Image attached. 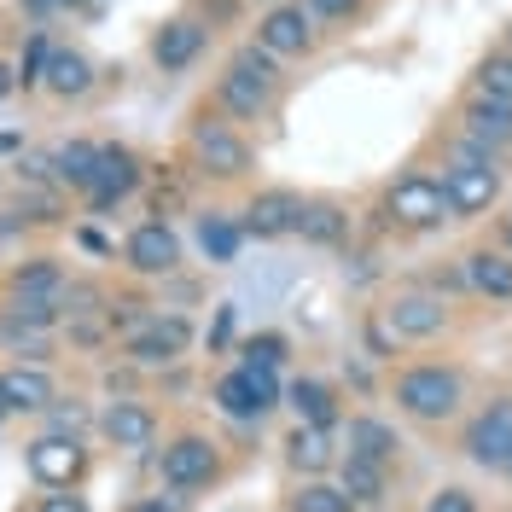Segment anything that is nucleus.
I'll use <instances>...</instances> for the list:
<instances>
[{
  "mask_svg": "<svg viewBox=\"0 0 512 512\" xmlns=\"http://www.w3.org/2000/svg\"><path fill=\"white\" fill-rule=\"evenodd\" d=\"M35 512H94V507H88V495H76V489H47V495L35 501Z\"/></svg>",
  "mask_w": 512,
  "mask_h": 512,
  "instance_id": "58836bf2",
  "label": "nucleus"
},
{
  "mask_svg": "<svg viewBox=\"0 0 512 512\" xmlns=\"http://www.w3.org/2000/svg\"><path fill=\"white\" fill-rule=\"evenodd\" d=\"M507 478H512V460H507Z\"/></svg>",
  "mask_w": 512,
  "mask_h": 512,
  "instance_id": "09e8293b",
  "label": "nucleus"
},
{
  "mask_svg": "<svg viewBox=\"0 0 512 512\" xmlns=\"http://www.w3.org/2000/svg\"><path fill=\"white\" fill-rule=\"evenodd\" d=\"M495 245H501V251L512 256V210H507V216H501V222H495Z\"/></svg>",
  "mask_w": 512,
  "mask_h": 512,
  "instance_id": "37998d69",
  "label": "nucleus"
},
{
  "mask_svg": "<svg viewBox=\"0 0 512 512\" xmlns=\"http://www.w3.org/2000/svg\"><path fill=\"white\" fill-rule=\"evenodd\" d=\"M344 443H350L355 460H373V466H396V460H402V437H396V425H384L379 414H350Z\"/></svg>",
  "mask_w": 512,
  "mask_h": 512,
  "instance_id": "aec40b11",
  "label": "nucleus"
},
{
  "mask_svg": "<svg viewBox=\"0 0 512 512\" xmlns=\"http://www.w3.org/2000/svg\"><path fill=\"white\" fill-rule=\"evenodd\" d=\"M123 268L134 280H169L181 268V239L169 222H140L123 239Z\"/></svg>",
  "mask_w": 512,
  "mask_h": 512,
  "instance_id": "9d476101",
  "label": "nucleus"
},
{
  "mask_svg": "<svg viewBox=\"0 0 512 512\" xmlns=\"http://www.w3.org/2000/svg\"><path fill=\"white\" fill-rule=\"evenodd\" d=\"M460 454H466L472 466H483V472H507V460H512V396H495V402H483L478 414L466 419Z\"/></svg>",
  "mask_w": 512,
  "mask_h": 512,
  "instance_id": "0eeeda50",
  "label": "nucleus"
},
{
  "mask_svg": "<svg viewBox=\"0 0 512 512\" xmlns=\"http://www.w3.org/2000/svg\"><path fill=\"white\" fill-rule=\"evenodd\" d=\"M24 146V134H0V152H18Z\"/></svg>",
  "mask_w": 512,
  "mask_h": 512,
  "instance_id": "a18cd8bd",
  "label": "nucleus"
},
{
  "mask_svg": "<svg viewBox=\"0 0 512 512\" xmlns=\"http://www.w3.org/2000/svg\"><path fill=\"white\" fill-rule=\"evenodd\" d=\"M239 245H245V227L233 222V216H198V251L210 256L216 268L239 262Z\"/></svg>",
  "mask_w": 512,
  "mask_h": 512,
  "instance_id": "cd10ccee",
  "label": "nucleus"
},
{
  "mask_svg": "<svg viewBox=\"0 0 512 512\" xmlns=\"http://www.w3.org/2000/svg\"><path fill=\"white\" fill-rule=\"evenodd\" d=\"M64 268L53 256H30V262H18L12 274H6V297H41V303H64Z\"/></svg>",
  "mask_w": 512,
  "mask_h": 512,
  "instance_id": "b1692460",
  "label": "nucleus"
},
{
  "mask_svg": "<svg viewBox=\"0 0 512 512\" xmlns=\"http://www.w3.org/2000/svg\"><path fill=\"white\" fill-rule=\"evenodd\" d=\"M460 274H466V291H478L489 303H512V256L501 245H478V251L460 256Z\"/></svg>",
  "mask_w": 512,
  "mask_h": 512,
  "instance_id": "a211bd4d",
  "label": "nucleus"
},
{
  "mask_svg": "<svg viewBox=\"0 0 512 512\" xmlns=\"http://www.w3.org/2000/svg\"><path fill=\"white\" fill-rule=\"evenodd\" d=\"M390 396L419 425H448L460 414V402H466V373L448 367V361H414V367H402L390 379Z\"/></svg>",
  "mask_w": 512,
  "mask_h": 512,
  "instance_id": "f257e3e1",
  "label": "nucleus"
},
{
  "mask_svg": "<svg viewBox=\"0 0 512 512\" xmlns=\"http://www.w3.org/2000/svg\"><path fill=\"white\" fill-rule=\"evenodd\" d=\"M187 152H192V163H198V175H210V181H245L256 169L251 140L227 123L222 111H198V117H192Z\"/></svg>",
  "mask_w": 512,
  "mask_h": 512,
  "instance_id": "7ed1b4c3",
  "label": "nucleus"
},
{
  "mask_svg": "<svg viewBox=\"0 0 512 512\" xmlns=\"http://www.w3.org/2000/svg\"><path fill=\"white\" fill-rule=\"evenodd\" d=\"M425 512H478V495L460 489V483H448V489H437V495L425 501Z\"/></svg>",
  "mask_w": 512,
  "mask_h": 512,
  "instance_id": "e433bc0d",
  "label": "nucleus"
},
{
  "mask_svg": "<svg viewBox=\"0 0 512 512\" xmlns=\"http://www.w3.org/2000/svg\"><path fill=\"white\" fill-rule=\"evenodd\" d=\"M70 6H76V0H24L30 18H53V12H70Z\"/></svg>",
  "mask_w": 512,
  "mask_h": 512,
  "instance_id": "a19ab883",
  "label": "nucleus"
},
{
  "mask_svg": "<svg viewBox=\"0 0 512 512\" xmlns=\"http://www.w3.org/2000/svg\"><path fill=\"white\" fill-rule=\"evenodd\" d=\"M47 175H53V187L88 198V187H94V175H99V140H64V146H53Z\"/></svg>",
  "mask_w": 512,
  "mask_h": 512,
  "instance_id": "4be33fe9",
  "label": "nucleus"
},
{
  "mask_svg": "<svg viewBox=\"0 0 512 512\" xmlns=\"http://www.w3.org/2000/svg\"><path fill=\"white\" fill-rule=\"evenodd\" d=\"M94 82H99V70L94 59L82 53V47H53V64H47V94L53 99H88L94 94Z\"/></svg>",
  "mask_w": 512,
  "mask_h": 512,
  "instance_id": "5701e85b",
  "label": "nucleus"
},
{
  "mask_svg": "<svg viewBox=\"0 0 512 512\" xmlns=\"http://www.w3.org/2000/svg\"><path fill=\"white\" fill-rule=\"evenodd\" d=\"M24 466H30V478L41 489H76V483L88 478V448H82V437H47L41 431L24 448Z\"/></svg>",
  "mask_w": 512,
  "mask_h": 512,
  "instance_id": "1a4fd4ad",
  "label": "nucleus"
},
{
  "mask_svg": "<svg viewBox=\"0 0 512 512\" xmlns=\"http://www.w3.org/2000/svg\"><path fill=\"white\" fill-rule=\"evenodd\" d=\"M507 210H512V204H507Z\"/></svg>",
  "mask_w": 512,
  "mask_h": 512,
  "instance_id": "8fccbe9b",
  "label": "nucleus"
},
{
  "mask_svg": "<svg viewBox=\"0 0 512 512\" xmlns=\"http://www.w3.org/2000/svg\"><path fill=\"white\" fill-rule=\"evenodd\" d=\"M227 338H233V309L216 315V332H210V350H227Z\"/></svg>",
  "mask_w": 512,
  "mask_h": 512,
  "instance_id": "79ce46f5",
  "label": "nucleus"
},
{
  "mask_svg": "<svg viewBox=\"0 0 512 512\" xmlns=\"http://www.w3.org/2000/svg\"><path fill=\"white\" fill-rule=\"evenodd\" d=\"M53 47H59V41H53L47 30H30V47H24V59L12 64V70H18V88H24V94L47 82V64H53Z\"/></svg>",
  "mask_w": 512,
  "mask_h": 512,
  "instance_id": "2f4dec72",
  "label": "nucleus"
},
{
  "mask_svg": "<svg viewBox=\"0 0 512 512\" xmlns=\"http://www.w3.org/2000/svg\"><path fill=\"white\" fill-rule=\"evenodd\" d=\"M501 47H507V53H512V18H507V30H501Z\"/></svg>",
  "mask_w": 512,
  "mask_h": 512,
  "instance_id": "de8ad7c7",
  "label": "nucleus"
},
{
  "mask_svg": "<svg viewBox=\"0 0 512 512\" xmlns=\"http://www.w3.org/2000/svg\"><path fill=\"white\" fill-rule=\"evenodd\" d=\"M280 94V82H268V76H251V70H239V64H227L222 82H216V111L233 117V123H262L268 117V105Z\"/></svg>",
  "mask_w": 512,
  "mask_h": 512,
  "instance_id": "4468645a",
  "label": "nucleus"
},
{
  "mask_svg": "<svg viewBox=\"0 0 512 512\" xmlns=\"http://www.w3.org/2000/svg\"><path fill=\"white\" fill-rule=\"evenodd\" d=\"M6 384V402H12V414H47L53 402H59V384L47 367H30V361H18V367H6L0 373Z\"/></svg>",
  "mask_w": 512,
  "mask_h": 512,
  "instance_id": "412c9836",
  "label": "nucleus"
},
{
  "mask_svg": "<svg viewBox=\"0 0 512 512\" xmlns=\"http://www.w3.org/2000/svg\"><path fill=\"white\" fill-rule=\"evenodd\" d=\"M6 419H12V402H6V384H0V425H6Z\"/></svg>",
  "mask_w": 512,
  "mask_h": 512,
  "instance_id": "49530a36",
  "label": "nucleus"
},
{
  "mask_svg": "<svg viewBox=\"0 0 512 512\" xmlns=\"http://www.w3.org/2000/svg\"><path fill=\"white\" fill-rule=\"evenodd\" d=\"M262 53H274V59H309L320 47V30H315V12L303 6V0H274V6H262V18H256V35H251Z\"/></svg>",
  "mask_w": 512,
  "mask_h": 512,
  "instance_id": "39448f33",
  "label": "nucleus"
},
{
  "mask_svg": "<svg viewBox=\"0 0 512 512\" xmlns=\"http://www.w3.org/2000/svg\"><path fill=\"white\" fill-rule=\"evenodd\" d=\"M379 210H384V222L396 227V233H437L443 222H454L443 175H431V169H402V175L384 187Z\"/></svg>",
  "mask_w": 512,
  "mask_h": 512,
  "instance_id": "f03ea898",
  "label": "nucleus"
},
{
  "mask_svg": "<svg viewBox=\"0 0 512 512\" xmlns=\"http://www.w3.org/2000/svg\"><path fill=\"white\" fill-rule=\"evenodd\" d=\"M286 460L291 472H303V478H320L338 454H332V431H315V425H297L286 437Z\"/></svg>",
  "mask_w": 512,
  "mask_h": 512,
  "instance_id": "bb28decb",
  "label": "nucleus"
},
{
  "mask_svg": "<svg viewBox=\"0 0 512 512\" xmlns=\"http://www.w3.org/2000/svg\"><path fill=\"white\" fill-rule=\"evenodd\" d=\"M472 88L489 99H507L512 105V53L507 47H495V53H483L478 70H472Z\"/></svg>",
  "mask_w": 512,
  "mask_h": 512,
  "instance_id": "7c9ffc66",
  "label": "nucleus"
},
{
  "mask_svg": "<svg viewBox=\"0 0 512 512\" xmlns=\"http://www.w3.org/2000/svg\"><path fill=\"white\" fill-rule=\"evenodd\" d=\"M99 437L111 448H128V454H146L158 443V408L134 402V396H117L105 414H99Z\"/></svg>",
  "mask_w": 512,
  "mask_h": 512,
  "instance_id": "f3484780",
  "label": "nucleus"
},
{
  "mask_svg": "<svg viewBox=\"0 0 512 512\" xmlns=\"http://www.w3.org/2000/svg\"><path fill=\"white\" fill-rule=\"evenodd\" d=\"M379 315L402 344H425V338H443L448 332V303L437 291H396Z\"/></svg>",
  "mask_w": 512,
  "mask_h": 512,
  "instance_id": "9b49d317",
  "label": "nucleus"
},
{
  "mask_svg": "<svg viewBox=\"0 0 512 512\" xmlns=\"http://www.w3.org/2000/svg\"><path fill=\"white\" fill-rule=\"evenodd\" d=\"M396 344H402V338H396V332L384 326V315H373V320H367V355H379V361H390V355H396Z\"/></svg>",
  "mask_w": 512,
  "mask_h": 512,
  "instance_id": "ea45409f",
  "label": "nucleus"
},
{
  "mask_svg": "<svg viewBox=\"0 0 512 512\" xmlns=\"http://www.w3.org/2000/svg\"><path fill=\"white\" fill-rule=\"evenodd\" d=\"M501 187H507V169H478V163L443 158V192H448L454 222H472V216H483V210H495Z\"/></svg>",
  "mask_w": 512,
  "mask_h": 512,
  "instance_id": "6e6552de",
  "label": "nucleus"
},
{
  "mask_svg": "<svg viewBox=\"0 0 512 512\" xmlns=\"http://www.w3.org/2000/svg\"><path fill=\"white\" fill-rule=\"evenodd\" d=\"M146 181V163L134 158L128 146H99V175L88 187V210H117L123 198H134Z\"/></svg>",
  "mask_w": 512,
  "mask_h": 512,
  "instance_id": "2eb2a0df",
  "label": "nucleus"
},
{
  "mask_svg": "<svg viewBox=\"0 0 512 512\" xmlns=\"http://www.w3.org/2000/svg\"><path fill=\"white\" fill-rule=\"evenodd\" d=\"M239 355H245V367H274V373H280V361L291 355V344L280 332H256V338L239 344Z\"/></svg>",
  "mask_w": 512,
  "mask_h": 512,
  "instance_id": "473e14b6",
  "label": "nucleus"
},
{
  "mask_svg": "<svg viewBox=\"0 0 512 512\" xmlns=\"http://www.w3.org/2000/svg\"><path fill=\"white\" fill-rule=\"evenodd\" d=\"M315 12V24H355L367 12V0H303Z\"/></svg>",
  "mask_w": 512,
  "mask_h": 512,
  "instance_id": "c9c22d12",
  "label": "nucleus"
},
{
  "mask_svg": "<svg viewBox=\"0 0 512 512\" xmlns=\"http://www.w3.org/2000/svg\"><path fill=\"white\" fill-rule=\"evenodd\" d=\"M286 402H291V414H297V425H315V431L338 425V390L326 379H291Z\"/></svg>",
  "mask_w": 512,
  "mask_h": 512,
  "instance_id": "393cba45",
  "label": "nucleus"
},
{
  "mask_svg": "<svg viewBox=\"0 0 512 512\" xmlns=\"http://www.w3.org/2000/svg\"><path fill=\"white\" fill-rule=\"evenodd\" d=\"M158 478H163V489H181V495L210 489V483L222 478V448L210 443L204 431H181V437H169V443H163Z\"/></svg>",
  "mask_w": 512,
  "mask_h": 512,
  "instance_id": "423d86ee",
  "label": "nucleus"
},
{
  "mask_svg": "<svg viewBox=\"0 0 512 512\" xmlns=\"http://www.w3.org/2000/svg\"><path fill=\"white\" fill-rule=\"evenodd\" d=\"M187 350H192V320L175 315V309L169 315L152 309V315H140L123 332V355L134 367H169V361H181Z\"/></svg>",
  "mask_w": 512,
  "mask_h": 512,
  "instance_id": "20e7f679",
  "label": "nucleus"
},
{
  "mask_svg": "<svg viewBox=\"0 0 512 512\" xmlns=\"http://www.w3.org/2000/svg\"><path fill=\"white\" fill-rule=\"evenodd\" d=\"M350 233H355V222L338 198H303V216H297V239L303 245L338 251V245H350Z\"/></svg>",
  "mask_w": 512,
  "mask_h": 512,
  "instance_id": "6ab92c4d",
  "label": "nucleus"
},
{
  "mask_svg": "<svg viewBox=\"0 0 512 512\" xmlns=\"http://www.w3.org/2000/svg\"><path fill=\"white\" fill-rule=\"evenodd\" d=\"M216 408H222L227 419H262V402H256L245 367H233V373H222V379H216Z\"/></svg>",
  "mask_w": 512,
  "mask_h": 512,
  "instance_id": "c756f323",
  "label": "nucleus"
},
{
  "mask_svg": "<svg viewBox=\"0 0 512 512\" xmlns=\"http://www.w3.org/2000/svg\"><path fill=\"white\" fill-rule=\"evenodd\" d=\"M12 88H18V70H12V64H0V99H12Z\"/></svg>",
  "mask_w": 512,
  "mask_h": 512,
  "instance_id": "c03bdc74",
  "label": "nucleus"
},
{
  "mask_svg": "<svg viewBox=\"0 0 512 512\" xmlns=\"http://www.w3.org/2000/svg\"><path fill=\"white\" fill-rule=\"evenodd\" d=\"M128 512H192V501L181 489H158V495H140Z\"/></svg>",
  "mask_w": 512,
  "mask_h": 512,
  "instance_id": "4c0bfd02",
  "label": "nucleus"
},
{
  "mask_svg": "<svg viewBox=\"0 0 512 512\" xmlns=\"http://www.w3.org/2000/svg\"><path fill=\"white\" fill-rule=\"evenodd\" d=\"M286 512H355V501L338 489V483H326V478H303L297 489H291V501Z\"/></svg>",
  "mask_w": 512,
  "mask_h": 512,
  "instance_id": "c85d7f7f",
  "label": "nucleus"
},
{
  "mask_svg": "<svg viewBox=\"0 0 512 512\" xmlns=\"http://www.w3.org/2000/svg\"><path fill=\"white\" fill-rule=\"evenodd\" d=\"M338 489L350 495L355 507H379L384 489H390V466H373V460L344 454V460H338Z\"/></svg>",
  "mask_w": 512,
  "mask_h": 512,
  "instance_id": "a878e982",
  "label": "nucleus"
},
{
  "mask_svg": "<svg viewBox=\"0 0 512 512\" xmlns=\"http://www.w3.org/2000/svg\"><path fill=\"white\" fill-rule=\"evenodd\" d=\"M454 134H466V140H478L489 152H512V105L507 99H489L478 88H466L460 94V111H454Z\"/></svg>",
  "mask_w": 512,
  "mask_h": 512,
  "instance_id": "f8f14e48",
  "label": "nucleus"
},
{
  "mask_svg": "<svg viewBox=\"0 0 512 512\" xmlns=\"http://www.w3.org/2000/svg\"><path fill=\"white\" fill-rule=\"evenodd\" d=\"M82 425H88V408L70 396V408L64 402H53L47 408V437H82Z\"/></svg>",
  "mask_w": 512,
  "mask_h": 512,
  "instance_id": "f704fd0d",
  "label": "nucleus"
},
{
  "mask_svg": "<svg viewBox=\"0 0 512 512\" xmlns=\"http://www.w3.org/2000/svg\"><path fill=\"white\" fill-rule=\"evenodd\" d=\"M204 47H210V24H204V18H192V12H181V18H163L158 30H152V64H158L163 76L187 70Z\"/></svg>",
  "mask_w": 512,
  "mask_h": 512,
  "instance_id": "dca6fc26",
  "label": "nucleus"
},
{
  "mask_svg": "<svg viewBox=\"0 0 512 512\" xmlns=\"http://www.w3.org/2000/svg\"><path fill=\"white\" fill-rule=\"evenodd\" d=\"M443 158H454V163H478V169H507V158H501V152H489V146L466 140V134H448Z\"/></svg>",
  "mask_w": 512,
  "mask_h": 512,
  "instance_id": "72a5a7b5",
  "label": "nucleus"
},
{
  "mask_svg": "<svg viewBox=\"0 0 512 512\" xmlns=\"http://www.w3.org/2000/svg\"><path fill=\"white\" fill-rule=\"evenodd\" d=\"M297 216H303V192L262 187V192L245 198L239 227H245V239H291V233H297Z\"/></svg>",
  "mask_w": 512,
  "mask_h": 512,
  "instance_id": "ddd939ff",
  "label": "nucleus"
}]
</instances>
